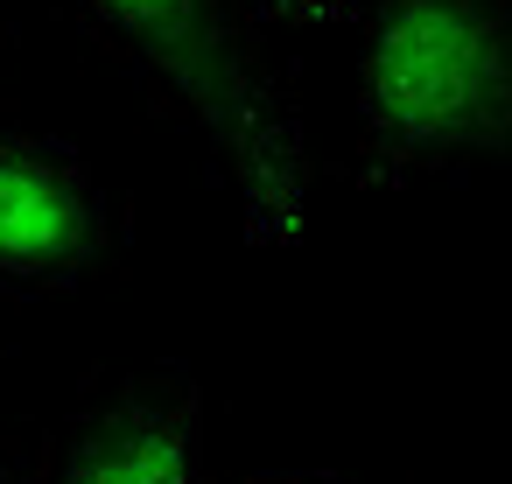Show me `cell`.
Segmentation results:
<instances>
[{"mask_svg": "<svg viewBox=\"0 0 512 484\" xmlns=\"http://www.w3.org/2000/svg\"><path fill=\"white\" fill-rule=\"evenodd\" d=\"M85 29L225 169L246 239L288 253L309 225V141L246 0H71Z\"/></svg>", "mask_w": 512, "mask_h": 484, "instance_id": "6da1fadb", "label": "cell"}, {"mask_svg": "<svg viewBox=\"0 0 512 484\" xmlns=\"http://www.w3.org/2000/svg\"><path fill=\"white\" fill-rule=\"evenodd\" d=\"M358 176L512 169V0H358Z\"/></svg>", "mask_w": 512, "mask_h": 484, "instance_id": "7a4b0ae2", "label": "cell"}, {"mask_svg": "<svg viewBox=\"0 0 512 484\" xmlns=\"http://www.w3.org/2000/svg\"><path fill=\"white\" fill-rule=\"evenodd\" d=\"M29 484H204V393L190 379H113L57 421Z\"/></svg>", "mask_w": 512, "mask_h": 484, "instance_id": "3957f363", "label": "cell"}, {"mask_svg": "<svg viewBox=\"0 0 512 484\" xmlns=\"http://www.w3.org/2000/svg\"><path fill=\"white\" fill-rule=\"evenodd\" d=\"M113 260V204L99 176L43 134L0 127V281L78 288Z\"/></svg>", "mask_w": 512, "mask_h": 484, "instance_id": "277c9868", "label": "cell"}, {"mask_svg": "<svg viewBox=\"0 0 512 484\" xmlns=\"http://www.w3.org/2000/svg\"><path fill=\"white\" fill-rule=\"evenodd\" d=\"M253 8L281 29H344L358 15V0H253Z\"/></svg>", "mask_w": 512, "mask_h": 484, "instance_id": "5b68a950", "label": "cell"}, {"mask_svg": "<svg viewBox=\"0 0 512 484\" xmlns=\"http://www.w3.org/2000/svg\"><path fill=\"white\" fill-rule=\"evenodd\" d=\"M232 484H344V477H323V470H260V477H232Z\"/></svg>", "mask_w": 512, "mask_h": 484, "instance_id": "8992f818", "label": "cell"}, {"mask_svg": "<svg viewBox=\"0 0 512 484\" xmlns=\"http://www.w3.org/2000/svg\"><path fill=\"white\" fill-rule=\"evenodd\" d=\"M0 484H29V463H15V456H0Z\"/></svg>", "mask_w": 512, "mask_h": 484, "instance_id": "52a82bcc", "label": "cell"}]
</instances>
